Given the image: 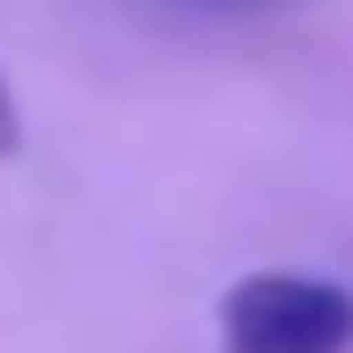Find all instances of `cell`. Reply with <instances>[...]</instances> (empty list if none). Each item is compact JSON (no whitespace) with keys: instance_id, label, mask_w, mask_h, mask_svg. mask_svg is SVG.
Here are the masks:
<instances>
[{"instance_id":"cell-1","label":"cell","mask_w":353,"mask_h":353,"mask_svg":"<svg viewBox=\"0 0 353 353\" xmlns=\"http://www.w3.org/2000/svg\"><path fill=\"white\" fill-rule=\"evenodd\" d=\"M225 353H345L353 289L330 273H249L225 289Z\"/></svg>"},{"instance_id":"cell-2","label":"cell","mask_w":353,"mask_h":353,"mask_svg":"<svg viewBox=\"0 0 353 353\" xmlns=\"http://www.w3.org/2000/svg\"><path fill=\"white\" fill-rule=\"evenodd\" d=\"M169 17H257V8H281V0H153Z\"/></svg>"},{"instance_id":"cell-3","label":"cell","mask_w":353,"mask_h":353,"mask_svg":"<svg viewBox=\"0 0 353 353\" xmlns=\"http://www.w3.org/2000/svg\"><path fill=\"white\" fill-rule=\"evenodd\" d=\"M24 145V121H17V97H8V72H0V161Z\"/></svg>"}]
</instances>
